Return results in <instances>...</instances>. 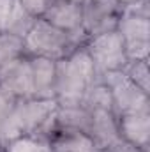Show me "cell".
Segmentation results:
<instances>
[{"label":"cell","instance_id":"1","mask_svg":"<svg viewBox=\"0 0 150 152\" xmlns=\"http://www.w3.org/2000/svg\"><path fill=\"white\" fill-rule=\"evenodd\" d=\"M97 80V73L85 48H76L67 57L57 60V104L83 106L87 92Z\"/></svg>","mask_w":150,"mask_h":152},{"label":"cell","instance_id":"2","mask_svg":"<svg viewBox=\"0 0 150 152\" xmlns=\"http://www.w3.org/2000/svg\"><path fill=\"white\" fill-rule=\"evenodd\" d=\"M85 42L87 37L66 34L50 25L44 18H37L23 37L27 57H41L55 62L73 53L76 48L85 46Z\"/></svg>","mask_w":150,"mask_h":152},{"label":"cell","instance_id":"3","mask_svg":"<svg viewBox=\"0 0 150 152\" xmlns=\"http://www.w3.org/2000/svg\"><path fill=\"white\" fill-rule=\"evenodd\" d=\"M55 99H18L12 110L5 142L20 134H46L57 113Z\"/></svg>","mask_w":150,"mask_h":152},{"label":"cell","instance_id":"4","mask_svg":"<svg viewBox=\"0 0 150 152\" xmlns=\"http://www.w3.org/2000/svg\"><path fill=\"white\" fill-rule=\"evenodd\" d=\"M149 2H141L131 7H124L117 25V32L124 41L129 60L149 58L150 55V20Z\"/></svg>","mask_w":150,"mask_h":152},{"label":"cell","instance_id":"5","mask_svg":"<svg viewBox=\"0 0 150 152\" xmlns=\"http://www.w3.org/2000/svg\"><path fill=\"white\" fill-rule=\"evenodd\" d=\"M83 48L88 53L99 80L110 73L124 71V67L129 62L124 41L117 30L88 37Z\"/></svg>","mask_w":150,"mask_h":152},{"label":"cell","instance_id":"6","mask_svg":"<svg viewBox=\"0 0 150 152\" xmlns=\"http://www.w3.org/2000/svg\"><path fill=\"white\" fill-rule=\"evenodd\" d=\"M101 81L110 90L115 115L150 112L149 94H145L141 88H138L127 76L124 75V71L110 73V75L103 76Z\"/></svg>","mask_w":150,"mask_h":152},{"label":"cell","instance_id":"7","mask_svg":"<svg viewBox=\"0 0 150 152\" xmlns=\"http://www.w3.org/2000/svg\"><path fill=\"white\" fill-rule=\"evenodd\" d=\"M83 34L88 37L117 30L124 7L117 0H83L81 2Z\"/></svg>","mask_w":150,"mask_h":152},{"label":"cell","instance_id":"8","mask_svg":"<svg viewBox=\"0 0 150 152\" xmlns=\"http://www.w3.org/2000/svg\"><path fill=\"white\" fill-rule=\"evenodd\" d=\"M90 113L88 136L95 143L99 152L110 151L113 145L120 142L118 122L113 108H87Z\"/></svg>","mask_w":150,"mask_h":152},{"label":"cell","instance_id":"9","mask_svg":"<svg viewBox=\"0 0 150 152\" xmlns=\"http://www.w3.org/2000/svg\"><path fill=\"white\" fill-rule=\"evenodd\" d=\"M50 25L57 27L58 30L71 34V36H83L81 21H83V11L81 2L76 0H53L51 5L46 9L42 16Z\"/></svg>","mask_w":150,"mask_h":152},{"label":"cell","instance_id":"10","mask_svg":"<svg viewBox=\"0 0 150 152\" xmlns=\"http://www.w3.org/2000/svg\"><path fill=\"white\" fill-rule=\"evenodd\" d=\"M120 140L149 151L150 147V112L117 115Z\"/></svg>","mask_w":150,"mask_h":152},{"label":"cell","instance_id":"11","mask_svg":"<svg viewBox=\"0 0 150 152\" xmlns=\"http://www.w3.org/2000/svg\"><path fill=\"white\" fill-rule=\"evenodd\" d=\"M30 58L32 73V97L36 99H55L57 96V62L41 57Z\"/></svg>","mask_w":150,"mask_h":152},{"label":"cell","instance_id":"12","mask_svg":"<svg viewBox=\"0 0 150 152\" xmlns=\"http://www.w3.org/2000/svg\"><path fill=\"white\" fill-rule=\"evenodd\" d=\"M53 152H99L87 133L51 126L44 134Z\"/></svg>","mask_w":150,"mask_h":152},{"label":"cell","instance_id":"13","mask_svg":"<svg viewBox=\"0 0 150 152\" xmlns=\"http://www.w3.org/2000/svg\"><path fill=\"white\" fill-rule=\"evenodd\" d=\"M36 20L23 9L20 0H0V34L25 37Z\"/></svg>","mask_w":150,"mask_h":152},{"label":"cell","instance_id":"14","mask_svg":"<svg viewBox=\"0 0 150 152\" xmlns=\"http://www.w3.org/2000/svg\"><path fill=\"white\" fill-rule=\"evenodd\" d=\"M0 87L5 88L16 99L32 97V73H30V58L25 57L16 62L7 73L0 76Z\"/></svg>","mask_w":150,"mask_h":152},{"label":"cell","instance_id":"15","mask_svg":"<svg viewBox=\"0 0 150 152\" xmlns=\"http://www.w3.org/2000/svg\"><path fill=\"white\" fill-rule=\"evenodd\" d=\"M88 122H90V113L85 106H58L51 126L81 131L88 134Z\"/></svg>","mask_w":150,"mask_h":152},{"label":"cell","instance_id":"16","mask_svg":"<svg viewBox=\"0 0 150 152\" xmlns=\"http://www.w3.org/2000/svg\"><path fill=\"white\" fill-rule=\"evenodd\" d=\"M25 44L23 37L14 34H0V76L7 73L16 62L25 58Z\"/></svg>","mask_w":150,"mask_h":152},{"label":"cell","instance_id":"17","mask_svg":"<svg viewBox=\"0 0 150 152\" xmlns=\"http://www.w3.org/2000/svg\"><path fill=\"white\" fill-rule=\"evenodd\" d=\"M5 152H53L42 134H20L5 142Z\"/></svg>","mask_w":150,"mask_h":152},{"label":"cell","instance_id":"18","mask_svg":"<svg viewBox=\"0 0 150 152\" xmlns=\"http://www.w3.org/2000/svg\"><path fill=\"white\" fill-rule=\"evenodd\" d=\"M124 75L127 76L138 88L145 94L150 92V75H149V58L141 60H129L124 67Z\"/></svg>","mask_w":150,"mask_h":152},{"label":"cell","instance_id":"19","mask_svg":"<svg viewBox=\"0 0 150 152\" xmlns=\"http://www.w3.org/2000/svg\"><path fill=\"white\" fill-rule=\"evenodd\" d=\"M16 97L11 96L5 88L0 87V140L5 143V136H7V127H9V120L12 110L16 106Z\"/></svg>","mask_w":150,"mask_h":152},{"label":"cell","instance_id":"20","mask_svg":"<svg viewBox=\"0 0 150 152\" xmlns=\"http://www.w3.org/2000/svg\"><path fill=\"white\" fill-rule=\"evenodd\" d=\"M23 9L32 16V18H42L46 9L51 5L53 0H20Z\"/></svg>","mask_w":150,"mask_h":152},{"label":"cell","instance_id":"21","mask_svg":"<svg viewBox=\"0 0 150 152\" xmlns=\"http://www.w3.org/2000/svg\"><path fill=\"white\" fill-rule=\"evenodd\" d=\"M106 152H149L145 151V149H140V147H134V145H129V143H125V142H118L117 145H113L110 151Z\"/></svg>","mask_w":150,"mask_h":152},{"label":"cell","instance_id":"22","mask_svg":"<svg viewBox=\"0 0 150 152\" xmlns=\"http://www.w3.org/2000/svg\"><path fill=\"white\" fill-rule=\"evenodd\" d=\"M122 7H131V5H136V4H141V2H149V0H117Z\"/></svg>","mask_w":150,"mask_h":152},{"label":"cell","instance_id":"23","mask_svg":"<svg viewBox=\"0 0 150 152\" xmlns=\"http://www.w3.org/2000/svg\"><path fill=\"white\" fill-rule=\"evenodd\" d=\"M0 152H5V143L0 140Z\"/></svg>","mask_w":150,"mask_h":152},{"label":"cell","instance_id":"24","mask_svg":"<svg viewBox=\"0 0 150 152\" xmlns=\"http://www.w3.org/2000/svg\"><path fill=\"white\" fill-rule=\"evenodd\" d=\"M76 2H83V0H76Z\"/></svg>","mask_w":150,"mask_h":152}]
</instances>
